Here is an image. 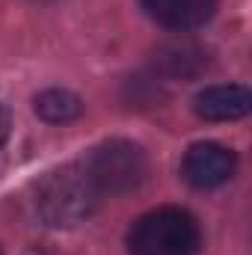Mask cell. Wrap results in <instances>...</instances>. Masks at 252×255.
<instances>
[{"label":"cell","mask_w":252,"mask_h":255,"mask_svg":"<svg viewBox=\"0 0 252 255\" xmlns=\"http://www.w3.org/2000/svg\"><path fill=\"white\" fill-rule=\"evenodd\" d=\"M98 196L92 178L80 163H65L60 169L48 172V178L39 184L36 208L42 220L54 229H74L86 217H92Z\"/></svg>","instance_id":"obj_1"},{"label":"cell","mask_w":252,"mask_h":255,"mask_svg":"<svg viewBox=\"0 0 252 255\" xmlns=\"http://www.w3.org/2000/svg\"><path fill=\"white\" fill-rule=\"evenodd\" d=\"M202 232L184 208H157L142 214L127 232L130 255H196Z\"/></svg>","instance_id":"obj_2"},{"label":"cell","mask_w":252,"mask_h":255,"mask_svg":"<svg viewBox=\"0 0 252 255\" xmlns=\"http://www.w3.org/2000/svg\"><path fill=\"white\" fill-rule=\"evenodd\" d=\"M83 169L92 178L98 193L122 196V193L136 190L145 181L148 157H145L142 145H136L130 139H104L101 145H95L89 151Z\"/></svg>","instance_id":"obj_3"},{"label":"cell","mask_w":252,"mask_h":255,"mask_svg":"<svg viewBox=\"0 0 252 255\" xmlns=\"http://www.w3.org/2000/svg\"><path fill=\"white\" fill-rule=\"evenodd\" d=\"M235 166H238V157L232 148L220 142H196L184 154L181 175L196 190H214V187H223L235 175Z\"/></svg>","instance_id":"obj_4"},{"label":"cell","mask_w":252,"mask_h":255,"mask_svg":"<svg viewBox=\"0 0 252 255\" xmlns=\"http://www.w3.org/2000/svg\"><path fill=\"white\" fill-rule=\"evenodd\" d=\"M211 65V51L196 39H169L157 45L154 51V68L163 77L172 80H193Z\"/></svg>","instance_id":"obj_5"},{"label":"cell","mask_w":252,"mask_h":255,"mask_svg":"<svg viewBox=\"0 0 252 255\" xmlns=\"http://www.w3.org/2000/svg\"><path fill=\"white\" fill-rule=\"evenodd\" d=\"M193 110L205 122H235L252 110V92L247 86H208L193 98Z\"/></svg>","instance_id":"obj_6"},{"label":"cell","mask_w":252,"mask_h":255,"mask_svg":"<svg viewBox=\"0 0 252 255\" xmlns=\"http://www.w3.org/2000/svg\"><path fill=\"white\" fill-rule=\"evenodd\" d=\"M142 9L154 24L187 33L211 21V15L217 12V0H142Z\"/></svg>","instance_id":"obj_7"},{"label":"cell","mask_w":252,"mask_h":255,"mask_svg":"<svg viewBox=\"0 0 252 255\" xmlns=\"http://www.w3.org/2000/svg\"><path fill=\"white\" fill-rule=\"evenodd\" d=\"M33 110L39 119H45L51 125H65L83 113V101L68 89H45L33 98Z\"/></svg>","instance_id":"obj_8"},{"label":"cell","mask_w":252,"mask_h":255,"mask_svg":"<svg viewBox=\"0 0 252 255\" xmlns=\"http://www.w3.org/2000/svg\"><path fill=\"white\" fill-rule=\"evenodd\" d=\"M9 130H12V113L6 104H0V145L9 139Z\"/></svg>","instance_id":"obj_9"}]
</instances>
